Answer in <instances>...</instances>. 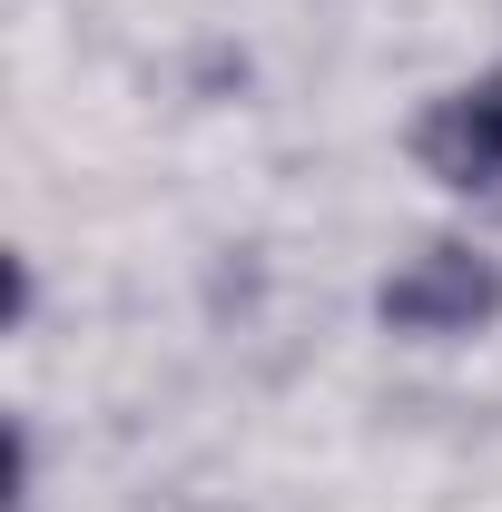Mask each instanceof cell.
Returning a JSON list of instances; mask_svg holds the SVG:
<instances>
[{
  "label": "cell",
  "mask_w": 502,
  "mask_h": 512,
  "mask_svg": "<svg viewBox=\"0 0 502 512\" xmlns=\"http://www.w3.org/2000/svg\"><path fill=\"white\" fill-rule=\"evenodd\" d=\"M384 325L394 335H473V325L502 316V266L473 247H424L384 276Z\"/></svg>",
  "instance_id": "cell-1"
},
{
  "label": "cell",
  "mask_w": 502,
  "mask_h": 512,
  "mask_svg": "<svg viewBox=\"0 0 502 512\" xmlns=\"http://www.w3.org/2000/svg\"><path fill=\"white\" fill-rule=\"evenodd\" d=\"M414 158L443 188H502V79H473V89L434 99L424 128H414Z\"/></svg>",
  "instance_id": "cell-2"
}]
</instances>
